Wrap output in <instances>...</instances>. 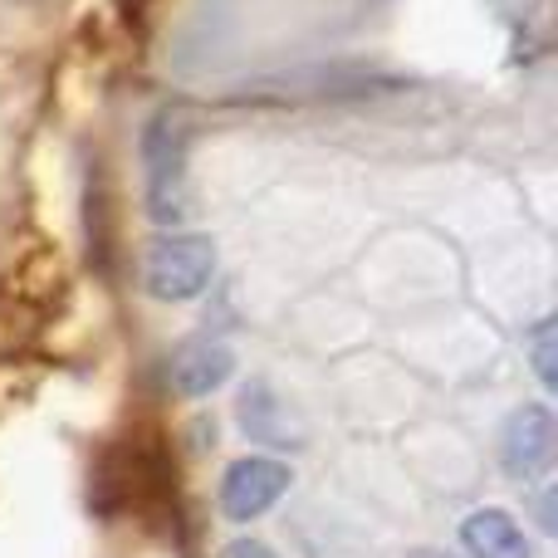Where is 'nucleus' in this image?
Listing matches in <instances>:
<instances>
[{"label": "nucleus", "mask_w": 558, "mask_h": 558, "mask_svg": "<svg viewBox=\"0 0 558 558\" xmlns=\"http://www.w3.org/2000/svg\"><path fill=\"white\" fill-rule=\"evenodd\" d=\"M539 520H544V530L554 534V490H544V495H539Z\"/></svg>", "instance_id": "10"}, {"label": "nucleus", "mask_w": 558, "mask_h": 558, "mask_svg": "<svg viewBox=\"0 0 558 558\" xmlns=\"http://www.w3.org/2000/svg\"><path fill=\"white\" fill-rule=\"evenodd\" d=\"M235 377V348L226 338H192V343L177 348L172 367H167V383L177 397L186 402H202V397L221 392Z\"/></svg>", "instance_id": "5"}, {"label": "nucleus", "mask_w": 558, "mask_h": 558, "mask_svg": "<svg viewBox=\"0 0 558 558\" xmlns=\"http://www.w3.org/2000/svg\"><path fill=\"white\" fill-rule=\"evenodd\" d=\"M241 416H245L241 422L245 436H260V441H289V426H284V416H279V407H275V397H270V387L265 383L245 387Z\"/></svg>", "instance_id": "7"}, {"label": "nucleus", "mask_w": 558, "mask_h": 558, "mask_svg": "<svg viewBox=\"0 0 558 558\" xmlns=\"http://www.w3.org/2000/svg\"><path fill=\"white\" fill-rule=\"evenodd\" d=\"M407 558H451V554H441V549H416V554H407Z\"/></svg>", "instance_id": "11"}, {"label": "nucleus", "mask_w": 558, "mask_h": 558, "mask_svg": "<svg viewBox=\"0 0 558 558\" xmlns=\"http://www.w3.org/2000/svg\"><path fill=\"white\" fill-rule=\"evenodd\" d=\"M289 485H294L289 461H279V456H241L221 475V514L231 524H251L284 500Z\"/></svg>", "instance_id": "3"}, {"label": "nucleus", "mask_w": 558, "mask_h": 558, "mask_svg": "<svg viewBox=\"0 0 558 558\" xmlns=\"http://www.w3.org/2000/svg\"><path fill=\"white\" fill-rule=\"evenodd\" d=\"M216 275V245L211 235L196 231H167L153 241L143 260V289L157 304H186L196 299Z\"/></svg>", "instance_id": "2"}, {"label": "nucleus", "mask_w": 558, "mask_h": 558, "mask_svg": "<svg viewBox=\"0 0 558 558\" xmlns=\"http://www.w3.org/2000/svg\"><path fill=\"white\" fill-rule=\"evenodd\" d=\"M186 128L182 108H157L143 128V172H147V211L157 226H182L192 211L186 196Z\"/></svg>", "instance_id": "1"}, {"label": "nucleus", "mask_w": 558, "mask_h": 558, "mask_svg": "<svg viewBox=\"0 0 558 558\" xmlns=\"http://www.w3.org/2000/svg\"><path fill=\"white\" fill-rule=\"evenodd\" d=\"M500 461L514 481H534L554 461V412L544 402H524L500 432Z\"/></svg>", "instance_id": "4"}, {"label": "nucleus", "mask_w": 558, "mask_h": 558, "mask_svg": "<svg viewBox=\"0 0 558 558\" xmlns=\"http://www.w3.org/2000/svg\"><path fill=\"white\" fill-rule=\"evenodd\" d=\"M461 549L471 558H534L530 539H524V530L514 524V514L495 510V505H485V510H471L461 520Z\"/></svg>", "instance_id": "6"}, {"label": "nucleus", "mask_w": 558, "mask_h": 558, "mask_svg": "<svg viewBox=\"0 0 558 558\" xmlns=\"http://www.w3.org/2000/svg\"><path fill=\"white\" fill-rule=\"evenodd\" d=\"M221 558H279V554H275L265 539H231V544L221 549Z\"/></svg>", "instance_id": "9"}, {"label": "nucleus", "mask_w": 558, "mask_h": 558, "mask_svg": "<svg viewBox=\"0 0 558 558\" xmlns=\"http://www.w3.org/2000/svg\"><path fill=\"white\" fill-rule=\"evenodd\" d=\"M554 338H558V318L544 314L539 324L530 328V338H524V348H530V363L534 373H539L544 392H558V363H554Z\"/></svg>", "instance_id": "8"}]
</instances>
